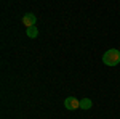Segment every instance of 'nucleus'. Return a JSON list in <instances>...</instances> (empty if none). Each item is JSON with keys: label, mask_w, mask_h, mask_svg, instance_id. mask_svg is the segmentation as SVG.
<instances>
[{"label": "nucleus", "mask_w": 120, "mask_h": 119, "mask_svg": "<svg viewBox=\"0 0 120 119\" xmlns=\"http://www.w3.org/2000/svg\"><path fill=\"white\" fill-rule=\"evenodd\" d=\"M102 63L106 66H117L120 63V52L117 48H111L102 55Z\"/></svg>", "instance_id": "f257e3e1"}, {"label": "nucleus", "mask_w": 120, "mask_h": 119, "mask_svg": "<svg viewBox=\"0 0 120 119\" xmlns=\"http://www.w3.org/2000/svg\"><path fill=\"white\" fill-rule=\"evenodd\" d=\"M64 108L69 111H74L80 108V100H77L75 97H67L64 100Z\"/></svg>", "instance_id": "f03ea898"}, {"label": "nucleus", "mask_w": 120, "mask_h": 119, "mask_svg": "<svg viewBox=\"0 0 120 119\" xmlns=\"http://www.w3.org/2000/svg\"><path fill=\"white\" fill-rule=\"evenodd\" d=\"M22 24L26 26V28H34L35 24H37V16L35 15H32V13H26L24 16H22Z\"/></svg>", "instance_id": "7ed1b4c3"}, {"label": "nucleus", "mask_w": 120, "mask_h": 119, "mask_svg": "<svg viewBox=\"0 0 120 119\" xmlns=\"http://www.w3.org/2000/svg\"><path fill=\"white\" fill-rule=\"evenodd\" d=\"M26 34H27L29 39H37V36H38V29H37V26H34V28H29L27 31H26Z\"/></svg>", "instance_id": "20e7f679"}, {"label": "nucleus", "mask_w": 120, "mask_h": 119, "mask_svg": "<svg viewBox=\"0 0 120 119\" xmlns=\"http://www.w3.org/2000/svg\"><path fill=\"white\" fill-rule=\"evenodd\" d=\"M93 106V101L90 100V98H83V100H80V108L82 110H90Z\"/></svg>", "instance_id": "39448f33"}]
</instances>
